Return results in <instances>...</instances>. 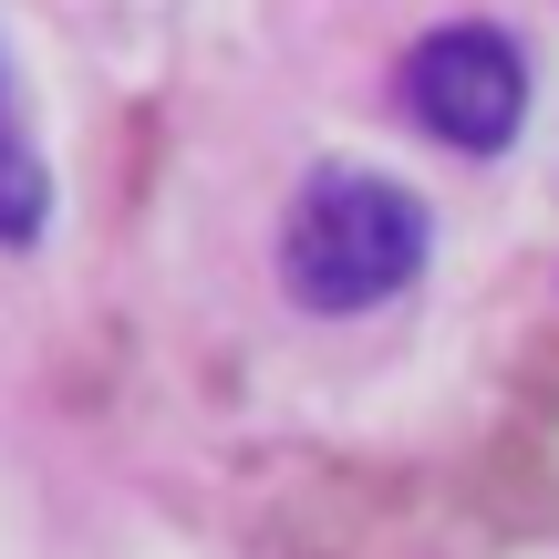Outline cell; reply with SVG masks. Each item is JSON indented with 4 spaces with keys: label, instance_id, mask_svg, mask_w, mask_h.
I'll list each match as a JSON object with an SVG mask.
<instances>
[{
    "label": "cell",
    "instance_id": "obj_2",
    "mask_svg": "<svg viewBox=\"0 0 559 559\" xmlns=\"http://www.w3.org/2000/svg\"><path fill=\"white\" fill-rule=\"evenodd\" d=\"M394 104L456 156H498L528 124V62L498 21H445L394 62Z\"/></svg>",
    "mask_w": 559,
    "mask_h": 559
},
{
    "label": "cell",
    "instance_id": "obj_3",
    "mask_svg": "<svg viewBox=\"0 0 559 559\" xmlns=\"http://www.w3.org/2000/svg\"><path fill=\"white\" fill-rule=\"evenodd\" d=\"M477 498L498 508L508 528H559V342L528 362V383H519V404H508V425L487 436Z\"/></svg>",
    "mask_w": 559,
    "mask_h": 559
},
{
    "label": "cell",
    "instance_id": "obj_4",
    "mask_svg": "<svg viewBox=\"0 0 559 559\" xmlns=\"http://www.w3.org/2000/svg\"><path fill=\"white\" fill-rule=\"evenodd\" d=\"M41 218H52V187H41V156L21 145L11 104H0V249H32Z\"/></svg>",
    "mask_w": 559,
    "mask_h": 559
},
{
    "label": "cell",
    "instance_id": "obj_1",
    "mask_svg": "<svg viewBox=\"0 0 559 559\" xmlns=\"http://www.w3.org/2000/svg\"><path fill=\"white\" fill-rule=\"evenodd\" d=\"M436 249V218H425L415 187L373 177V166H321L290 198V228H280V280H290L300 311H373Z\"/></svg>",
    "mask_w": 559,
    "mask_h": 559
}]
</instances>
